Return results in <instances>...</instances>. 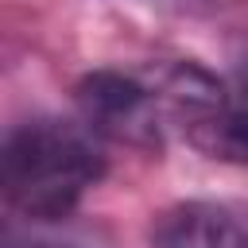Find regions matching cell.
I'll return each mask as SVG.
<instances>
[{
  "label": "cell",
  "instance_id": "cell-1",
  "mask_svg": "<svg viewBox=\"0 0 248 248\" xmlns=\"http://www.w3.org/2000/svg\"><path fill=\"white\" fill-rule=\"evenodd\" d=\"M105 178V151L85 124L39 116L0 140V198L31 221H58Z\"/></svg>",
  "mask_w": 248,
  "mask_h": 248
},
{
  "label": "cell",
  "instance_id": "cell-2",
  "mask_svg": "<svg viewBox=\"0 0 248 248\" xmlns=\"http://www.w3.org/2000/svg\"><path fill=\"white\" fill-rule=\"evenodd\" d=\"M74 101H78L81 124L93 136H112L136 147L159 143L163 105H159L155 81H143L128 70H89L74 85Z\"/></svg>",
  "mask_w": 248,
  "mask_h": 248
},
{
  "label": "cell",
  "instance_id": "cell-3",
  "mask_svg": "<svg viewBox=\"0 0 248 248\" xmlns=\"http://www.w3.org/2000/svg\"><path fill=\"white\" fill-rule=\"evenodd\" d=\"M151 248H248L240 205L229 202H178L151 225Z\"/></svg>",
  "mask_w": 248,
  "mask_h": 248
},
{
  "label": "cell",
  "instance_id": "cell-4",
  "mask_svg": "<svg viewBox=\"0 0 248 248\" xmlns=\"http://www.w3.org/2000/svg\"><path fill=\"white\" fill-rule=\"evenodd\" d=\"M0 248H81L70 240H54L43 232H19V229H0Z\"/></svg>",
  "mask_w": 248,
  "mask_h": 248
},
{
  "label": "cell",
  "instance_id": "cell-5",
  "mask_svg": "<svg viewBox=\"0 0 248 248\" xmlns=\"http://www.w3.org/2000/svg\"><path fill=\"white\" fill-rule=\"evenodd\" d=\"M0 205H4V198H0Z\"/></svg>",
  "mask_w": 248,
  "mask_h": 248
}]
</instances>
